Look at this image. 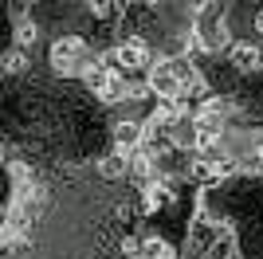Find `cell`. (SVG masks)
I'll list each match as a JSON object with an SVG mask.
<instances>
[{"label": "cell", "instance_id": "obj_12", "mask_svg": "<svg viewBox=\"0 0 263 259\" xmlns=\"http://www.w3.org/2000/svg\"><path fill=\"white\" fill-rule=\"evenodd\" d=\"M0 224H4V205H0Z\"/></svg>", "mask_w": 263, "mask_h": 259}, {"label": "cell", "instance_id": "obj_10", "mask_svg": "<svg viewBox=\"0 0 263 259\" xmlns=\"http://www.w3.org/2000/svg\"><path fill=\"white\" fill-rule=\"evenodd\" d=\"M243 165H248V169H252V173H263V141H259V145H255V150H252V157H248V161H243Z\"/></svg>", "mask_w": 263, "mask_h": 259}, {"label": "cell", "instance_id": "obj_1", "mask_svg": "<svg viewBox=\"0 0 263 259\" xmlns=\"http://www.w3.org/2000/svg\"><path fill=\"white\" fill-rule=\"evenodd\" d=\"M47 63H51L55 75H79L87 63V40L83 35H59L47 51Z\"/></svg>", "mask_w": 263, "mask_h": 259}, {"label": "cell", "instance_id": "obj_6", "mask_svg": "<svg viewBox=\"0 0 263 259\" xmlns=\"http://www.w3.org/2000/svg\"><path fill=\"white\" fill-rule=\"evenodd\" d=\"M99 173L106 177V181H118V177H126V153H110V157H102L99 161Z\"/></svg>", "mask_w": 263, "mask_h": 259}, {"label": "cell", "instance_id": "obj_4", "mask_svg": "<svg viewBox=\"0 0 263 259\" xmlns=\"http://www.w3.org/2000/svg\"><path fill=\"white\" fill-rule=\"evenodd\" d=\"M173 189H169V181H161V177H154V181H145L142 189V208L145 212H169L173 208Z\"/></svg>", "mask_w": 263, "mask_h": 259}, {"label": "cell", "instance_id": "obj_3", "mask_svg": "<svg viewBox=\"0 0 263 259\" xmlns=\"http://www.w3.org/2000/svg\"><path fill=\"white\" fill-rule=\"evenodd\" d=\"M228 59H232V71H236V75H255V71H263V47L252 43V40L232 43Z\"/></svg>", "mask_w": 263, "mask_h": 259}, {"label": "cell", "instance_id": "obj_7", "mask_svg": "<svg viewBox=\"0 0 263 259\" xmlns=\"http://www.w3.org/2000/svg\"><path fill=\"white\" fill-rule=\"evenodd\" d=\"M28 71V55L24 47H16L12 55H0V75H24Z\"/></svg>", "mask_w": 263, "mask_h": 259}, {"label": "cell", "instance_id": "obj_9", "mask_svg": "<svg viewBox=\"0 0 263 259\" xmlns=\"http://www.w3.org/2000/svg\"><path fill=\"white\" fill-rule=\"evenodd\" d=\"M87 4L95 20H114V12H118V0H87Z\"/></svg>", "mask_w": 263, "mask_h": 259}, {"label": "cell", "instance_id": "obj_8", "mask_svg": "<svg viewBox=\"0 0 263 259\" xmlns=\"http://www.w3.org/2000/svg\"><path fill=\"white\" fill-rule=\"evenodd\" d=\"M35 40H40V24H35V20H20V24H16V47L28 51Z\"/></svg>", "mask_w": 263, "mask_h": 259}, {"label": "cell", "instance_id": "obj_2", "mask_svg": "<svg viewBox=\"0 0 263 259\" xmlns=\"http://www.w3.org/2000/svg\"><path fill=\"white\" fill-rule=\"evenodd\" d=\"M106 63L114 67V71H122V75H138V71L149 67V47H145V40L130 35V40L114 43V47L106 51Z\"/></svg>", "mask_w": 263, "mask_h": 259}, {"label": "cell", "instance_id": "obj_5", "mask_svg": "<svg viewBox=\"0 0 263 259\" xmlns=\"http://www.w3.org/2000/svg\"><path fill=\"white\" fill-rule=\"evenodd\" d=\"M114 150L118 153H134L138 145H142V122H134V118H126V122H114Z\"/></svg>", "mask_w": 263, "mask_h": 259}, {"label": "cell", "instance_id": "obj_11", "mask_svg": "<svg viewBox=\"0 0 263 259\" xmlns=\"http://www.w3.org/2000/svg\"><path fill=\"white\" fill-rule=\"evenodd\" d=\"M252 28H255V35H263V8L255 12V24H252Z\"/></svg>", "mask_w": 263, "mask_h": 259}]
</instances>
